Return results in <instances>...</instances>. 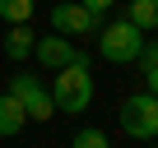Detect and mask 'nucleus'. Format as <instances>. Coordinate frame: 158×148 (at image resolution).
Returning a JSON list of instances; mask_svg holds the SVG:
<instances>
[{
  "instance_id": "obj_1",
  "label": "nucleus",
  "mask_w": 158,
  "mask_h": 148,
  "mask_svg": "<svg viewBox=\"0 0 158 148\" xmlns=\"http://www.w3.org/2000/svg\"><path fill=\"white\" fill-rule=\"evenodd\" d=\"M51 74H56V79H51V102H56V111H65V116H84V111L93 107V93H98L93 74H89V60L60 65V69H51Z\"/></svg>"
},
{
  "instance_id": "obj_2",
  "label": "nucleus",
  "mask_w": 158,
  "mask_h": 148,
  "mask_svg": "<svg viewBox=\"0 0 158 148\" xmlns=\"http://www.w3.org/2000/svg\"><path fill=\"white\" fill-rule=\"evenodd\" d=\"M116 125H121V134H130V139H139V143L158 139V97H153L149 88L130 93V97L121 102V111H116Z\"/></svg>"
},
{
  "instance_id": "obj_3",
  "label": "nucleus",
  "mask_w": 158,
  "mask_h": 148,
  "mask_svg": "<svg viewBox=\"0 0 158 148\" xmlns=\"http://www.w3.org/2000/svg\"><path fill=\"white\" fill-rule=\"evenodd\" d=\"M139 46H144V28H135L130 19H112L98 33V56L112 60V65H135Z\"/></svg>"
},
{
  "instance_id": "obj_4",
  "label": "nucleus",
  "mask_w": 158,
  "mask_h": 148,
  "mask_svg": "<svg viewBox=\"0 0 158 148\" xmlns=\"http://www.w3.org/2000/svg\"><path fill=\"white\" fill-rule=\"evenodd\" d=\"M5 93H10V97H19V102H23V111H28V120H37V125H47V120L56 116L51 88L37 79V74H28V69H19V74H14Z\"/></svg>"
},
{
  "instance_id": "obj_5",
  "label": "nucleus",
  "mask_w": 158,
  "mask_h": 148,
  "mask_svg": "<svg viewBox=\"0 0 158 148\" xmlns=\"http://www.w3.org/2000/svg\"><path fill=\"white\" fill-rule=\"evenodd\" d=\"M33 60L42 65V69H60V65H74V60H89L84 51H79L65 33H47V37H37L33 42Z\"/></svg>"
},
{
  "instance_id": "obj_6",
  "label": "nucleus",
  "mask_w": 158,
  "mask_h": 148,
  "mask_svg": "<svg viewBox=\"0 0 158 148\" xmlns=\"http://www.w3.org/2000/svg\"><path fill=\"white\" fill-rule=\"evenodd\" d=\"M51 33H65V37H93V33H98V14L84 10L79 0H70V5H51Z\"/></svg>"
},
{
  "instance_id": "obj_7",
  "label": "nucleus",
  "mask_w": 158,
  "mask_h": 148,
  "mask_svg": "<svg viewBox=\"0 0 158 148\" xmlns=\"http://www.w3.org/2000/svg\"><path fill=\"white\" fill-rule=\"evenodd\" d=\"M23 125H28L23 102H19V97H10V93H0V139H14V134H23Z\"/></svg>"
},
{
  "instance_id": "obj_8",
  "label": "nucleus",
  "mask_w": 158,
  "mask_h": 148,
  "mask_svg": "<svg viewBox=\"0 0 158 148\" xmlns=\"http://www.w3.org/2000/svg\"><path fill=\"white\" fill-rule=\"evenodd\" d=\"M33 42H37V33H33L28 23H10V33H5V56H10V60H28V56H33Z\"/></svg>"
},
{
  "instance_id": "obj_9",
  "label": "nucleus",
  "mask_w": 158,
  "mask_h": 148,
  "mask_svg": "<svg viewBox=\"0 0 158 148\" xmlns=\"http://www.w3.org/2000/svg\"><path fill=\"white\" fill-rule=\"evenodd\" d=\"M121 19H130L135 28L153 33L158 28V0H126V5H121Z\"/></svg>"
},
{
  "instance_id": "obj_10",
  "label": "nucleus",
  "mask_w": 158,
  "mask_h": 148,
  "mask_svg": "<svg viewBox=\"0 0 158 148\" xmlns=\"http://www.w3.org/2000/svg\"><path fill=\"white\" fill-rule=\"evenodd\" d=\"M37 10V0H0V19L5 23H28Z\"/></svg>"
},
{
  "instance_id": "obj_11",
  "label": "nucleus",
  "mask_w": 158,
  "mask_h": 148,
  "mask_svg": "<svg viewBox=\"0 0 158 148\" xmlns=\"http://www.w3.org/2000/svg\"><path fill=\"white\" fill-rule=\"evenodd\" d=\"M70 148H112V139H107L98 125H79L74 139H70Z\"/></svg>"
},
{
  "instance_id": "obj_12",
  "label": "nucleus",
  "mask_w": 158,
  "mask_h": 148,
  "mask_svg": "<svg viewBox=\"0 0 158 148\" xmlns=\"http://www.w3.org/2000/svg\"><path fill=\"white\" fill-rule=\"evenodd\" d=\"M135 65H139V69H153V65H158V42H144L139 56H135Z\"/></svg>"
},
{
  "instance_id": "obj_13",
  "label": "nucleus",
  "mask_w": 158,
  "mask_h": 148,
  "mask_svg": "<svg viewBox=\"0 0 158 148\" xmlns=\"http://www.w3.org/2000/svg\"><path fill=\"white\" fill-rule=\"evenodd\" d=\"M79 5H84V10H93V14H107L116 0H79Z\"/></svg>"
},
{
  "instance_id": "obj_14",
  "label": "nucleus",
  "mask_w": 158,
  "mask_h": 148,
  "mask_svg": "<svg viewBox=\"0 0 158 148\" xmlns=\"http://www.w3.org/2000/svg\"><path fill=\"white\" fill-rule=\"evenodd\" d=\"M144 88H149V93L158 97V65H153V69H144Z\"/></svg>"
},
{
  "instance_id": "obj_15",
  "label": "nucleus",
  "mask_w": 158,
  "mask_h": 148,
  "mask_svg": "<svg viewBox=\"0 0 158 148\" xmlns=\"http://www.w3.org/2000/svg\"><path fill=\"white\" fill-rule=\"evenodd\" d=\"M149 148H158V143H153V139H149Z\"/></svg>"
}]
</instances>
